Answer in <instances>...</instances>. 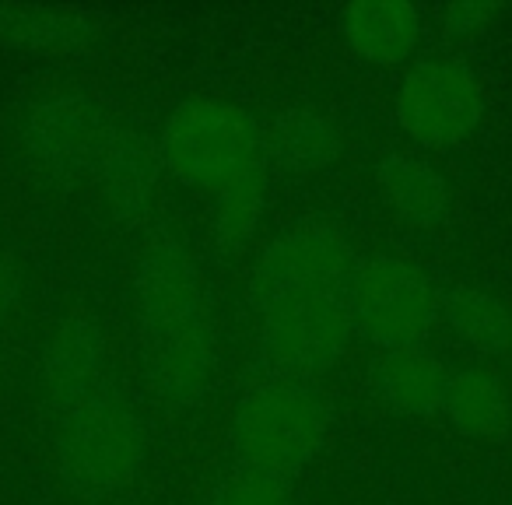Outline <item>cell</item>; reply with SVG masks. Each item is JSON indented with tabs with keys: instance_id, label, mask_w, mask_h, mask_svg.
Wrapping results in <instances>:
<instances>
[{
	"instance_id": "obj_1",
	"label": "cell",
	"mask_w": 512,
	"mask_h": 505,
	"mask_svg": "<svg viewBox=\"0 0 512 505\" xmlns=\"http://www.w3.org/2000/svg\"><path fill=\"white\" fill-rule=\"evenodd\" d=\"M165 155L179 179L211 197L249 204L267 172V144L249 113L218 99L179 106L165 130Z\"/></svg>"
},
{
	"instance_id": "obj_2",
	"label": "cell",
	"mask_w": 512,
	"mask_h": 505,
	"mask_svg": "<svg viewBox=\"0 0 512 505\" xmlns=\"http://www.w3.org/2000/svg\"><path fill=\"white\" fill-rule=\"evenodd\" d=\"M151 369L162 393L190 400L211 376V341L197 281L179 253L162 249L148 271Z\"/></svg>"
},
{
	"instance_id": "obj_3",
	"label": "cell",
	"mask_w": 512,
	"mask_h": 505,
	"mask_svg": "<svg viewBox=\"0 0 512 505\" xmlns=\"http://www.w3.org/2000/svg\"><path fill=\"white\" fill-rule=\"evenodd\" d=\"M85 369L71 376V407L64 418L67 467L85 484H116L134 474L141 460V425L106 390L85 379Z\"/></svg>"
},
{
	"instance_id": "obj_4",
	"label": "cell",
	"mask_w": 512,
	"mask_h": 505,
	"mask_svg": "<svg viewBox=\"0 0 512 505\" xmlns=\"http://www.w3.org/2000/svg\"><path fill=\"white\" fill-rule=\"evenodd\" d=\"M323 411L306 386H267L235 414V446L249 467L278 474L299 467L320 442Z\"/></svg>"
},
{
	"instance_id": "obj_5",
	"label": "cell",
	"mask_w": 512,
	"mask_h": 505,
	"mask_svg": "<svg viewBox=\"0 0 512 505\" xmlns=\"http://www.w3.org/2000/svg\"><path fill=\"white\" fill-rule=\"evenodd\" d=\"M351 309L330 292L278 288L267 309V344L295 369H323L348 341Z\"/></svg>"
},
{
	"instance_id": "obj_6",
	"label": "cell",
	"mask_w": 512,
	"mask_h": 505,
	"mask_svg": "<svg viewBox=\"0 0 512 505\" xmlns=\"http://www.w3.org/2000/svg\"><path fill=\"white\" fill-rule=\"evenodd\" d=\"M351 313L369 337L407 348L432 316V292L411 267L379 260L358 271L351 285Z\"/></svg>"
},
{
	"instance_id": "obj_7",
	"label": "cell",
	"mask_w": 512,
	"mask_h": 505,
	"mask_svg": "<svg viewBox=\"0 0 512 505\" xmlns=\"http://www.w3.org/2000/svg\"><path fill=\"white\" fill-rule=\"evenodd\" d=\"M481 113L477 85L460 64L432 60L407 74L400 88V120L418 141L453 144L470 134Z\"/></svg>"
},
{
	"instance_id": "obj_8",
	"label": "cell",
	"mask_w": 512,
	"mask_h": 505,
	"mask_svg": "<svg viewBox=\"0 0 512 505\" xmlns=\"http://www.w3.org/2000/svg\"><path fill=\"white\" fill-rule=\"evenodd\" d=\"M271 278L278 281V288L337 295L341 288L355 285L358 271L348 246L337 235L320 228H299L271 249Z\"/></svg>"
},
{
	"instance_id": "obj_9",
	"label": "cell",
	"mask_w": 512,
	"mask_h": 505,
	"mask_svg": "<svg viewBox=\"0 0 512 505\" xmlns=\"http://www.w3.org/2000/svg\"><path fill=\"white\" fill-rule=\"evenodd\" d=\"M344 36L362 53L365 60L376 64H397L418 43V18L404 4H390V0H369V4H355L344 15Z\"/></svg>"
},
{
	"instance_id": "obj_10",
	"label": "cell",
	"mask_w": 512,
	"mask_h": 505,
	"mask_svg": "<svg viewBox=\"0 0 512 505\" xmlns=\"http://www.w3.org/2000/svg\"><path fill=\"white\" fill-rule=\"evenodd\" d=\"M379 386L404 411H425L442 393V376L432 358L418 355L411 348H397L379 365Z\"/></svg>"
},
{
	"instance_id": "obj_11",
	"label": "cell",
	"mask_w": 512,
	"mask_h": 505,
	"mask_svg": "<svg viewBox=\"0 0 512 505\" xmlns=\"http://www.w3.org/2000/svg\"><path fill=\"white\" fill-rule=\"evenodd\" d=\"M386 190H390V197L411 214H428L439 204V186H435V179L428 176V172H421L418 165H407V162L386 165Z\"/></svg>"
},
{
	"instance_id": "obj_12",
	"label": "cell",
	"mask_w": 512,
	"mask_h": 505,
	"mask_svg": "<svg viewBox=\"0 0 512 505\" xmlns=\"http://www.w3.org/2000/svg\"><path fill=\"white\" fill-rule=\"evenodd\" d=\"M214 505H285V491H281V484L274 474L249 467L221 488V495Z\"/></svg>"
},
{
	"instance_id": "obj_13",
	"label": "cell",
	"mask_w": 512,
	"mask_h": 505,
	"mask_svg": "<svg viewBox=\"0 0 512 505\" xmlns=\"http://www.w3.org/2000/svg\"><path fill=\"white\" fill-rule=\"evenodd\" d=\"M449 404L460 414L467 425H481V421L491 418V407H495V397H491V386L484 383L481 376H463L449 386Z\"/></svg>"
},
{
	"instance_id": "obj_14",
	"label": "cell",
	"mask_w": 512,
	"mask_h": 505,
	"mask_svg": "<svg viewBox=\"0 0 512 505\" xmlns=\"http://www.w3.org/2000/svg\"><path fill=\"white\" fill-rule=\"evenodd\" d=\"M456 320L467 327V334H474L477 341H495L498 330H505V320L498 316L495 306H484V302H463L456 309Z\"/></svg>"
}]
</instances>
